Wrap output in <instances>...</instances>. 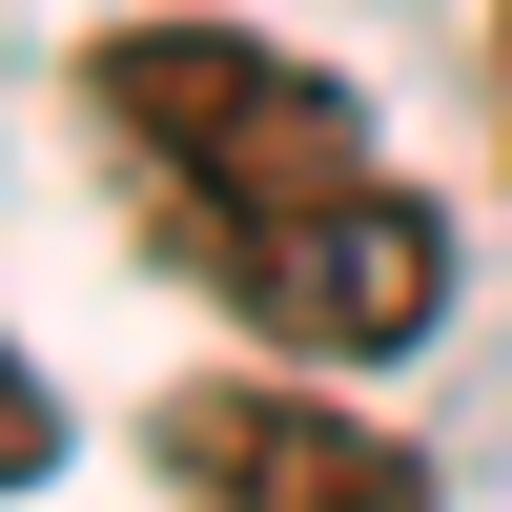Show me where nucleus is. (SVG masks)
<instances>
[{
    "instance_id": "obj_3",
    "label": "nucleus",
    "mask_w": 512,
    "mask_h": 512,
    "mask_svg": "<svg viewBox=\"0 0 512 512\" xmlns=\"http://www.w3.org/2000/svg\"><path fill=\"white\" fill-rule=\"evenodd\" d=\"M21 472H62V410H41V369L0 349V492H21Z\"/></svg>"
},
{
    "instance_id": "obj_2",
    "label": "nucleus",
    "mask_w": 512,
    "mask_h": 512,
    "mask_svg": "<svg viewBox=\"0 0 512 512\" xmlns=\"http://www.w3.org/2000/svg\"><path fill=\"white\" fill-rule=\"evenodd\" d=\"M164 472H185V512H431V472L328 390H185Z\"/></svg>"
},
{
    "instance_id": "obj_1",
    "label": "nucleus",
    "mask_w": 512,
    "mask_h": 512,
    "mask_svg": "<svg viewBox=\"0 0 512 512\" xmlns=\"http://www.w3.org/2000/svg\"><path fill=\"white\" fill-rule=\"evenodd\" d=\"M82 123L123 144V185L164 205V246H185L287 369L431 349L451 226L369 164V123H349L328 62H287V41H246V21H123V41H82Z\"/></svg>"
},
{
    "instance_id": "obj_4",
    "label": "nucleus",
    "mask_w": 512,
    "mask_h": 512,
    "mask_svg": "<svg viewBox=\"0 0 512 512\" xmlns=\"http://www.w3.org/2000/svg\"><path fill=\"white\" fill-rule=\"evenodd\" d=\"M492 21H512V0H492Z\"/></svg>"
}]
</instances>
